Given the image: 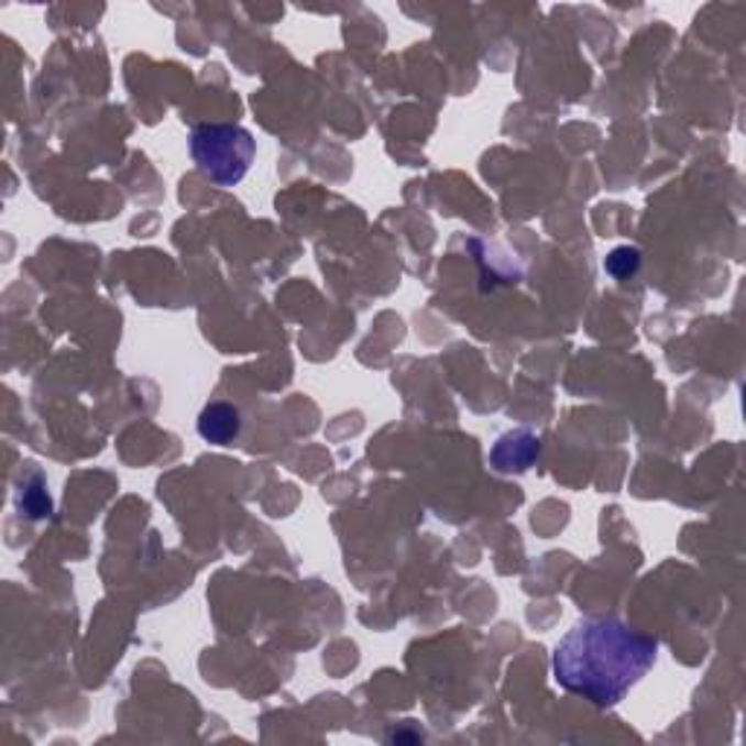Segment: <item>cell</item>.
<instances>
[{"instance_id": "obj_3", "label": "cell", "mask_w": 746, "mask_h": 746, "mask_svg": "<svg viewBox=\"0 0 746 746\" xmlns=\"http://www.w3.org/2000/svg\"><path fill=\"white\" fill-rule=\"evenodd\" d=\"M242 417L231 403H210L199 415V435L216 447H228L240 438Z\"/></svg>"}, {"instance_id": "obj_5", "label": "cell", "mask_w": 746, "mask_h": 746, "mask_svg": "<svg viewBox=\"0 0 746 746\" xmlns=\"http://www.w3.org/2000/svg\"><path fill=\"white\" fill-rule=\"evenodd\" d=\"M606 274H613L615 281H624V277H630L636 268H639V251L636 249H615L610 257L604 260Z\"/></svg>"}, {"instance_id": "obj_4", "label": "cell", "mask_w": 746, "mask_h": 746, "mask_svg": "<svg viewBox=\"0 0 746 746\" xmlns=\"http://www.w3.org/2000/svg\"><path fill=\"white\" fill-rule=\"evenodd\" d=\"M539 449H525V452H519V447H511V440H507V435L496 443V449H493V464H496V470H502V473H514V470H528L531 467V461L537 458Z\"/></svg>"}, {"instance_id": "obj_2", "label": "cell", "mask_w": 746, "mask_h": 746, "mask_svg": "<svg viewBox=\"0 0 746 746\" xmlns=\"http://www.w3.org/2000/svg\"><path fill=\"white\" fill-rule=\"evenodd\" d=\"M257 143L242 125H196L190 134V155L199 173L219 187H233L249 173Z\"/></svg>"}, {"instance_id": "obj_1", "label": "cell", "mask_w": 746, "mask_h": 746, "mask_svg": "<svg viewBox=\"0 0 746 746\" xmlns=\"http://www.w3.org/2000/svg\"><path fill=\"white\" fill-rule=\"evenodd\" d=\"M656 639L615 618H586L555 650V680L595 705L622 703L656 662Z\"/></svg>"}]
</instances>
